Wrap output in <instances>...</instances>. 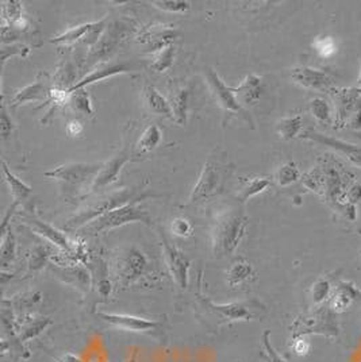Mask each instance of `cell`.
Returning a JSON list of instances; mask_svg holds the SVG:
<instances>
[{"instance_id": "4", "label": "cell", "mask_w": 361, "mask_h": 362, "mask_svg": "<svg viewBox=\"0 0 361 362\" xmlns=\"http://www.w3.org/2000/svg\"><path fill=\"white\" fill-rule=\"evenodd\" d=\"M151 197H154V195L149 194V192H139L137 188L120 189V191L113 192L107 197L99 199L95 204L77 212L71 219H68V222L65 223L64 228L67 231L80 230V228L87 226L92 221H95L96 218L105 215L107 212L120 209L122 206H126V204L133 203L136 200H145V199Z\"/></svg>"}, {"instance_id": "8", "label": "cell", "mask_w": 361, "mask_h": 362, "mask_svg": "<svg viewBox=\"0 0 361 362\" xmlns=\"http://www.w3.org/2000/svg\"><path fill=\"white\" fill-rule=\"evenodd\" d=\"M205 76L210 88L211 95L217 105L221 107V110L229 114V115H236L242 121L248 122L251 126L253 124V121L249 115V112L241 106L239 99L236 98V93L233 88L227 87L225 81L219 77V75L212 69V68H206L205 69Z\"/></svg>"}, {"instance_id": "18", "label": "cell", "mask_w": 361, "mask_h": 362, "mask_svg": "<svg viewBox=\"0 0 361 362\" xmlns=\"http://www.w3.org/2000/svg\"><path fill=\"white\" fill-rule=\"evenodd\" d=\"M361 299V289L356 287L350 281H338L336 287L331 291V298L328 300V305L333 313L343 314L348 311L352 304Z\"/></svg>"}, {"instance_id": "47", "label": "cell", "mask_w": 361, "mask_h": 362, "mask_svg": "<svg viewBox=\"0 0 361 362\" xmlns=\"http://www.w3.org/2000/svg\"><path fill=\"white\" fill-rule=\"evenodd\" d=\"M96 287H98V292H99V295H101L102 298H108V295H110V292H111V283H110V280H108L107 277L102 276V277L98 280Z\"/></svg>"}, {"instance_id": "16", "label": "cell", "mask_w": 361, "mask_h": 362, "mask_svg": "<svg viewBox=\"0 0 361 362\" xmlns=\"http://www.w3.org/2000/svg\"><path fill=\"white\" fill-rule=\"evenodd\" d=\"M299 136L303 138V139H307V141H311V142H316V144H319V145L331 148L333 151H337L338 154L346 157L353 165L361 168V146L349 144V142L343 141V139H337V138H333V136H325V134L318 133V132L313 130V129L302 133Z\"/></svg>"}, {"instance_id": "2", "label": "cell", "mask_w": 361, "mask_h": 362, "mask_svg": "<svg viewBox=\"0 0 361 362\" xmlns=\"http://www.w3.org/2000/svg\"><path fill=\"white\" fill-rule=\"evenodd\" d=\"M249 219L241 203L217 210L211 223V246L217 258L231 256L246 234Z\"/></svg>"}, {"instance_id": "36", "label": "cell", "mask_w": 361, "mask_h": 362, "mask_svg": "<svg viewBox=\"0 0 361 362\" xmlns=\"http://www.w3.org/2000/svg\"><path fill=\"white\" fill-rule=\"evenodd\" d=\"M331 283L329 279L321 277L318 279L316 283L310 288V300L313 305H322L326 300H329L331 298Z\"/></svg>"}, {"instance_id": "11", "label": "cell", "mask_w": 361, "mask_h": 362, "mask_svg": "<svg viewBox=\"0 0 361 362\" xmlns=\"http://www.w3.org/2000/svg\"><path fill=\"white\" fill-rule=\"evenodd\" d=\"M96 317H99L101 320L120 330L147 334L154 338H161L163 325L157 320H149L145 317H138L134 315H127V314H107V313H96Z\"/></svg>"}, {"instance_id": "31", "label": "cell", "mask_w": 361, "mask_h": 362, "mask_svg": "<svg viewBox=\"0 0 361 362\" xmlns=\"http://www.w3.org/2000/svg\"><path fill=\"white\" fill-rule=\"evenodd\" d=\"M299 179H302L301 170L294 161H287L285 164H282L273 175V180L282 188L290 187L291 184L297 182Z\"/></svg>"}, {"instance_id": "53", "label": "cell", "mask_w": 361, "mask_h": 362, "mask_svg": "<svg viewBox=\"0 0 361 362\" xmlns=\"http://www.w3.org/2000/svg\"><path fill=\"white\" fill-rule=\"evenodd\" d=\"M129 362H136V361H134V360H133V358H130V361H129Z\"/></svg>"}, {"instance_id": "52", "label": "cell", "mask_w": 361, "mask_h": 362, "mask_svg": "<svg viewBox=\"0 0 361 362\" xmlns=\"http://www.w3.org/2000/svg\"><path fill=\"white\" fill-rule=\"evenodd\" d=\"M356 90H357V93H359V96L361 98V88H359V87H356Z\"/></svg>"}, {"instance_id": "48", "label": "cell", "mask_w": 361, "mask_h": 362, "mask_svg": "<svg viewBox=\"0 0 361 362\" xmlns=\"http://www.w3.org/2000/svg\"><path fill=\"white\" fill-rule=\"evenodd\" d=\"M67 133L71 136H80V134L83 133V124H81V122L77 121V119L69 122L68 126H67Z\"/></svg>"}, {"instance_id": "39", "label": "cell", "mask_w": 361, "mask_h": 362, "mask_svg": "<svg viewBox=\"0 0 361 362\" xmlns=\"http://www.w3.org/2000/svg\"><path fill=\"white\" fill-rule=\"evenodd\" d=\"M175 54H176V49H175L173 45L168 46L166 49H163L159 53V56L151 62V69H153L157 74L166 72L173 65Z\"/></svg>"}, {"instance_id": "21", "label": "cell", "mask_w": 361, "mask_h": 362, "mask_svg": "<svg viewBox=\"0 0 361 362\" xmlns=\"http://www.w3.org/2000/svg\"><path fill=\"white\" fill-rule=\"evenodd\" d=\"M133 69V65L132 64H126V62H120V64H99L93 71H91L88 75L84 76L80 81H77L75 84V87L72 90H69L74 92V90H83L84 87L90 86L92 83H96V81H101V80H105L111 76L122 75V74H127Z\"/></svg>"}, {"instance_id": "9", "label": "cell", "mask_w": 361, "mask_h": 362, "mask_svg": "<svg viewBox=\"0 0 361 362\" xmlns=\"http://www.w3.org/2000/svg\"><path fill=\"white\" fill-rule=\"evenodd\" d=\"M102 166L103 163H68L57 166L53 170L45 172V176L61 181L62 184L69 187L88 185L90 188Z\"/></svg>"}, {"instance_id": "50", "label": "cell", "mask_w": 361, "mask_h": 362, "mask_svg": "<svg viewBox=\"0 0 361 362\" xmlns=\"http://www.w3.org/2000/svg\"><path fill=\"white\" fill-rule=\"evenodd\" d=\"M319 44H321V45L318 46V50L322 52L323 54H329V52L333 50V47H334L331 40H323V41H321Z\"/></svg>"}, {"instance_id": "10", "label": "cell", "mask_w": 361, "mask_h": 362, "mask_svg": "<svg viewBox=\"0 0 361 362\" xmlns=\"http://www.w3.org/2000/svg\"><path fill=\"white\" fill-rule=\"evenodd\" d=\"M129 29H130V25L126 22H114L110 26H107L105 34L98 41V44L91 47L86 57L84 71L90 69L91 66H96L101 61L110 59L113 53L117 50L120 41L129 33Z\"/></svg>"}, {"instance_id": "3", "label": "cell", "mask_w": 361, "mask_h": 362, "mask_svg": "<svg viewBox=\"0 0 361 362\" xmlns=\"http://www.w3.org/2000/svg\"><path fill=\"white\" fill-rule=\"evenodd\" d=\"M224 157L225 156H221V151H215L205 163L190 195L191 203H202L224 192L226 181L231 172V166Z\"/></svg>"}, {"instance_id": "30", "label": "cell", "mask_w": 361, "mask_h": 362, "mask_svg": "<svg viewBox=\"0 0 361 362\" xmlns=\"http://www.w3.org/2000/svg\"><path fill=\"white\" fill-rule=\"evenodd\" d=\"M188 102H190V90L188 88H179L175 90V93L171 98V107L173 111L175 121L179 124H183L187 121V112H188Z\"/></svg>"}, {"instance_id": "19", "label": "cell", "mask_w": 361, "mask_h": 362, "mask_svg": "<svg viewBox=\"0 0 361 362\" xmlns=\"http://www.w3.org/2000/svg\"><path fill=\"white\" fill-rule=\"evenodd\" d=\"M179 35L173 26H166V25H154L145 28L139 33L138 41L149 46V52L154 50H163L168 46L172 45L173 40Z\"/></svg>"}, {"instance_id": "55", "label": "cell", "mask_w": 361, "mask_h": 362, "mask_svg": "<svg viewBox=\"0 0 361 362\" xmlns=\"http://www.w3.org/2000/svg\"><path fill=\"white\" fill-rule=\"evenodd\" d=\"M360 256H361V250H360Z\"/></svg>"}, {"instance_id": "13", "label": "cell", "mask_w": 361, "mask_h": 362, "mask_svg": "<svg viewBox=\"0 0 361 362\" xmlns=\"http://www.w3.org/2000/svg\"><path fill=\"white\" fill-rule=\"evenodd\" d=\"M160 240H161V247L166 258V267L171 272L175 283L183 289L187 288L191 261L172 242L169 241L164 230H160Z\"/></svg>"}, {"instance_id": "25", "label": "cell", "mask_w": 361, "mask_h": 362, "mask_svg": "<svg viewBox=\"0 0 361 362\" xmlns=\"http://www.w3.org/2000/svg\"><path fill=\"white\" fill-rule=\"evenodd\" d=\"M161 141H163V132L160 126L156 123H151L139 136L134 146V156L151 153L161 144Z\"/></svg>"}, {"instance_id": "38", "label": "cell", "mask_w": 361, "mask_h": 362, "mask_svg": "<svg viewBox=\"0 0 361 362\" xmlns=\"http://www.w3.org/2000/svg\"><path fill=\"white\" fill-rule=\"evenodd\" d=\"M22 11H23L22 3L18 0H8L3 3V8H1L3 23L7 22L8 26H16V23L25 19L22 16Z\"/></svg>"}, {"instance_id": "35", "label": "cell", "mask_w": 361, "mask_h": 362, "mask_svg": "<svg viewBox=\"0 0 361 362\" xmlns=\"http://www.w3.org/2000/svg\"><path fill=\"white\" fill-rule=\"evenodd\" d=\"M16 256V240L13 231L1 234V249H0V264L3 271L14 261Z\"/></svg>"}, {"instance_id": "23", "label": "cell", "mask_w": 361, "mask_h": 362, "mask_svg": "<svg viewBox=\"0 0 361 362\" xmlns=\"http://www.w3.org/2000/svg\"><path fill=\"white\" fill-rule=\"evenodd\" d=\"M1 165H3L4 180L7 181V184H8L10 192H11V195L14 197V202L18 203L19 206L23 204L25 209H28L29 207L28 202L30 200L31 194H33L30 185H28L25 181L18 179L4 161L1 163Z\"/></svg>"}, {"instance_id": "20", "label": "cell", "mask_w": 361, "mask_h": 362, "mask_svg": "<svg viewBox=\"0 0 361 362\" xmlns=\"http://www.w3.org/2000/svg\"><path fill=\"white\" fill-rule=\"evenodd\" d=\"M53 86H50L49 80L37 78L35 83L16 92L11 100V107L22 106L29 102H49Z\"/></svg>"}, {"instance_id": "24", "label": "cell", "mask_w": 361, "mask_h": 362, "mask_svg": "<svg viewBox=\"0 0 361 362\" xmlns=\"http://www.w3.org/2000/svg\"><path fill=\"white\" fill-rule=\"evenodd\" d=\"M52 325V320L46 317H26L21 322H16V332L22 342L38 337L46 327Z\"/></svg>"}, {"instance_id": "15", "label": "cell", "mask_w": 361, "mask_h": 362, "mask_svg": "<svg viewBox=\"0 0 361 362\" xmlns=\"http://www.w3.org/2000/svg\"><path fill=\"white\" fill-rule=\"evenodd\" d=\"M28 211H30V214L25 216V222L30 226L34 233L44 237L46 241L53 243L55 246H57L61 250L67 252L68 255H75L77 257V247L68 240V237L65 234H62L60 230L50 226L49 223H46L44 221H41L38 218V215H35L33 212V209H28Z\"/></svg>"}, {"instance_id": "17", "label": "cell", "mask_w": 361, "mask_h": 362, "mask_svg": "<svg viewBox=\"0 0 361 362\" xmlns=\"http://www.w3.org/2000/svg\"><path fill=\"white\" fill-rule=\"evenodd\" d=\"M129 160H130V153L125 148L123 151L117 153L114 157H111L107 163H103L101 172L98 173V176L95 177V180L88 188V194H96L98 191L105 188L107 185L118 180L122 168L126 163H129Z\"/></svg>"}, {"instance_id": "5", "label": "cell", "mask_w": 361, "mask_h": 362, "mask_svg": "<svg viewBox=\"0 0 361 362\" xmlns=\"http://www.w3.org/2000/svg\"><path fill=\"white\" fill-rule=\"evenodd\" d=\"M197 304L202 310H205L211 317L218 320L219 325L226 322H248L255 317H261L267 308L261 302L257 299H251L245 302H233L229 304H215L207 299L202 291L197 292Z\"/></svg>"}, {"instance_id": "43", "label": "cell", "mask_w": 361, "mask_h": 362, "mask_svg": "<svg viewBox=\"0 0 361 362\" xmlns=\"http://www.w3.org/2000/svg\"><path fill=\"white\" fill-rule=\"evenodd\" d=\"M171 230L175 235H178L180 238H188L194 234V227L191 225V222L183 216H178L172 221Z\"/></svg>"}, {"instance_id": "6", "label": "cell", "mask_w": 361, "mask_h": 362, "mask_svg": "<svg viewBox=\"0 0 361 362\" xmlns=\"http://www.w3.org/2000/svg\"><path fill=\"white\" fill-rule=\"evenodd\" d=\"M139 202L142 200H136L133 203L122 206L120 209L107 212L105 215L92 221L87 226L80 228V231L88 235H96V234L105 233L117 227L125 226L129 223H144L147 226H151L153 222H151V215L147 210L138 206Z\"/></svg>"}, {"instance_id": "22", "label": "cell", "mask_w": 361, "mask_h": 362, "mask_svg": "<svg viewBox=\"0 0 361 362\" xmlns=\"http://www.w3.org/2000/svg\"><path fill=\"white\" fill-rule=\"evenodd\" d=\"M142 100H144V105H145L148 111H151L156 115H161L164 118L175 121L171 103L153 86H149V84L144 86Z\"/></svg>"}, {"instance_id": "34", "label": "cell", "mask_w": 361, "mask_h": 362, "mask_svg": "<svg viewBox=\"0 0 361 362\" xmlns=\"http://www.w3.org/2000/svg\"><path fill=\"white\" fill-rule=\"evenodd\" d=\"M57 273L60 276L64 274V280H67L68 283L74 284L76 287L81 288V289H88L90 287V273L80 267L60 268V269H57Z\"/></svg>"}, {"instance_id": "29", "label": "cell", "mask_w": 361, "mask_h": 362, "mask_svg": "<svg viewBox=\"0 0 361 362\" xmlns=\"http://www.w3.org/2000/svg\"><path fill=\"white\" fill-rule=\"evenodd\" d=\"M272 185V181L268 177H251L245 180V185L242 187L240 194L237 195V200L241 204L248 202L251 197H256L258 194L267 191Z\"/></svg>"}, {"instance_id": "28", "label": "cell", "mask_w": 361, "mask_h": 362, "mask_svg": "<svg viewBox=\"0 0 361 362\" xmlns=\"http://www.w3.org/2000/svg\"><path fill=\"white\" fill-rule=\"evenodd\" d=\"M253 276H255L253 267L248 259L241 257L231 265L230 271L227 273V283L230 287H237L240 284H243L245 281L251 280Z\"/></svg>"}, {"instance_id": "32", "label": "cell", "mask_w": 361, "mask_h": 362, "mask_svg": "<svg viewBox=\"0 0 361 362\" xmlns=\"http://www.w3.org/2000/svg\"><path fill=\"white\" fill-rule=\"evenodd\" d=\"M93 26H95V22L76 26V28H72V29L62 33L59 37H55L52 40V42L53 44H62V45H71V44H75L79 41L83 42L87 38V35L90 34L91 30L93 29Z\"/></svg>"}, {"instance_id": "46", "label": "cell", "mask_w": 361, "mask_h": 362, "mask_svg": "<svg viewBox=\"0 0 361 362\" xmlns=\"http://www.w3.org/2000/svg\"><path fill=\"white\" fill-rule=\"evenodd\" d=\"M292 350L298 356H306L310 350V344L304 339V337H297L294 338V342H292Z\"/></svg>"}, {"instance_id": "1", "label": "cell", "mask_w": 361, "mask_h": 362, "mask_svg": "<svg viewBox=\"0 0 361 362\" xmlns=\"http://www.w3.org/2000/svg\"><path fill=\"white\" fill-rule=\"evenodd\" d=\"M356 181L344 163L334 154H323L316 165L302 176V184L311 192L322 197L333 211L340 214L348 221H356V206L345 204V195L349 187Z\"/></svg>"}, {"instance_id": "44", "label": "cell", "mask_w": 361, "mask_h": 362, "mask_svg": "<svg viewBox=\"0 0 361 362\" xmlns=\"http://www.w3.org/2000/svg\"><path fill=\"white\" fill-rule=\"evenodd\" d=\"M361 202V182L360 181H355L345 195V204L348 206H356L357 203Z\"/></svg>"}, {"instance_id": "49", "label": "cell", "mask_w": 361, "mask_h": 362, "mask_svg": "<svg viewBox=\"0 0 361 362\" xmlns=\"http://www.w3.org/2000/svg\"><path fill=\"white\" fill-rule=\"evenodd\" d=\"M55 360L57 362H84L80 357H77L76 354H72V353H65V354H61V356H56Z\"/></svg>"}, {"instance_id": "54", "label": "cell", "mask_w": 361, "mask_h": 362, "mask_svg": "<svg viewBox=\"0 0 361 362\" xmlns=\"http://www.w3.org/2000/svg\"><path fill=\"white\" fill-rule=\"evenodd\" d=\"M359 134H360V136H361V132H360V133H359Z\"/></svg>"}, {"instance_id": "33", "label": "cell", "mask_w": 361, "mask_h": 362, "mask_svg": "<svg viewBox=\"0 0 361 362\" xmlns=\"http://www.w3.org/2000/svg\"><path fill=\"white\" fill-rule=\"evenodd\" d=\"M302 127L303 119L301 115H292L279 121L276 126V132L285 141H291L301 134Z\"/></svg>"}, {"instance_id": "26", "label": "cell", "mask_w": 361, "mask_h": 362, "mask_svg": "<svg viewBox=\"0 0 361 362\" xmlns=\"http://www.w3.org/2000/svg\"><path fill=\"white\" fill-rule=\"evenodd\" d=\"M261 86H263L261 77L255 74H251L245 77L241 86L237 88H233V90L240 93L241 99L245 105H255L261 96Z\"/></svg>"}, {"instance_id": "27", "label": "cell", "mask_w": 361, "mask_h": 362, "mask_svg": "<svg viewBox=\"0 0 361 362\" xmlns=\"http://www.w3.org/2000/svg\"><path fill=\"white\" fill-rule=\"evenodd\" d=\"M68 106L71 107V110L77 115H80L86 119L93 118V115H95V110H93L92 102H91L90 93L86 90L71 92Z\"/></svg>"}, {"instance_id": "45", "label": "cell", "mask_w": 361, "mask_h": 362, "mask_svg": "<svg viewBox=\"0 0 361 362\" xmlns=\"http://www.w3.org/2000/svg\"><path fill=\"white\" fill-rule=\"evenodd\" d=\"M13 130H14V124H13L11 118L8 117V114H7V111H6V106L3 105V106H1V118H0V133H1V138H3V139L8 138Z\"/></svg>"}, {"instance_id": "42", "label": "cell", "mask_w": 361, "mask_h": 362, "mask_svg": "<svg viewBox=\"0 0 361 362\" xmlns=\"http://www.w3.org/2000/svg\"><path fill=\"white\" fill-rule=\"evenodd\" d=\"M151 4L166 13H187L191 8V3L184 0H154Z\"/></svg>"}, {"instance_id": "51", "label": "cell", "mask_w": 361, "mask_h": 362, "mask_svg": "<svg viewBox=\"0 0 361 362\" xmlns=\"http://www.w3.org/2000/svg\"><path fill=\"white\" fill-rule=\"evenodd\" d=\"M357 86H359V88H361V66H360V74H359V77H357Z\"/></svg>"}, {"instance_id": "14", "label": "cell", "mask_w": 361, "mask_h": 362, "mask_svg": "<svg viewBox=\"0 0 361 362\" xmlns=\"http://www.w3.org/2000/svg\"><path fill=\"white\" fill-rule=\"evenodd\" d=\"M291 80L306 90H318V92H329L333 93L336 90L334 78L331 74L316 69L311 66H295L291 69Z\"/></svg>"}, {"instance_id": "12", "label": "cell", "mask_w": 361, "mask_h": 362, "mask_svg": "<svg viewBox=\"0 0 361 362\" xmlns=\"http://www.w3.org/2000/svg\"><path fill=\"white\" fill-rule=\"evenodd\" d=\"M148 269V258L137 247H129L120 253L115 262V273L122 286L137 281Z\"/></svg>"}, {"instance_id": "41", "label": "cell", "mask_w": 361, "mask_h": 362, "mask_svg": "<svg viewBox=\"0 0 361 362\" xmlns=\"http://www.w3.org/2000/svg\"><path fill=\"white\" fill-rule=\"evenodd\" d=\"M49 257H50V252L47 250V247H45V246L37 245L35 247H33L30 258H29V271H41L47 264Z\"/></svg>"}, {"instance_id": "40", "label": "cell", "mask_w": 361, "mask_h": 362, "mask_svg": "<svg viewBox=\"0 0 361 362\" xmlns=\"http://www.w3.org/2000/svg\"><path fill=\"white\" fill-rule=\"evenodd\" d=\"M260 357L264 362H288L285 357H282L271 344V332H264L261 335V351Z\"/></svg>"}, {"instance_id": "37", "label": "cell", "mask_w": 361, "mask_h": 362, "mask_svg": "<svg viewBox=\"0 0 361 362\" xmlns=\"http://www.w3.org/2000/svg\"><path fill=\"white\" fill-rule=\"evenodd\" d=\"M309 111L314 117L316 121L322 123V124H331V105L322 99V98H314L309 103Z\"/></svg>"}, {"instance_id": "7", "label": "cell", "mask_w": 361, "mask_h": 362, "mask_svg": "<svg viewBox=\"0 0 361 362\" xmlns=\"http://www.w3.org/2000/svg\"><path fill=\"white\" fill-rule=\"evenodd\" d=\"M291 332L294 334V338L318 334L334 339L340 334V323L337 320V314L331 311L329 305H322L310 315L298 317L291 326Z\"/></svg>"}]
</instances>
